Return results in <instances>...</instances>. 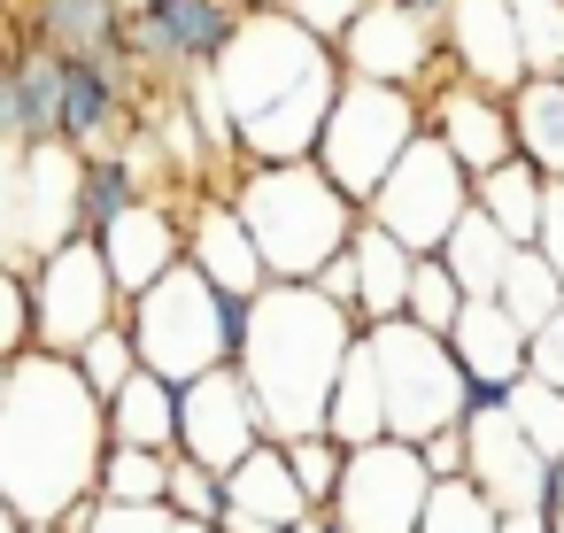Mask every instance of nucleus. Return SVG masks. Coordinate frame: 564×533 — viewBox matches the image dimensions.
Segmentation results:
<instances>
[{"label": "nucleus", "instance_id": "nucleus-1", "mask_svg": "<svg viewBox=\"0 0 564 533\" xmlns=\"http://www.w3.org/2000/svg\"><path fill=\"white\" fill-rule=\"evenodd\" d=\"M209 94L232 132V163H310L325 109L340 94V55L310 40L286 9H248L232 47L209 70Z\"/></svg>", "mask_w": 564, "mask_h": 533}, {"label": "nucleus", "instance_id": "nucleus-2", "mask_svg": "<svg viewBox=\"0 0 564 533\" xmlns=\"http://www.w3.org/2000/svg\"><path fill=\"white\" fill-rule=\"evenodd\" d=\"M109 448V410L78 379L70 356H17L9 402H0V502L24 525H55L70 502L94 494Z\"/></svg>", "mask_w": 564, "mask_h": 533}, {"label": "nucleus", "instance_id": "nucleus-3", "mask_svg": "<svg viewBox=\"0 0 564 533\" xmlns=\"http://www.w3.org/2000/svg\"><path fill=\"white\" fill-rule=\"evenodd\" d=\"M356 333H364V325H356L348 309H333L325 294L286 286V279H271V286L248 302V340H240L232 371L248 379V394H256L271 440L325 433V402H333V379H340Z\"/></svg>", "mask_w": 564, "mask_h": 533}, {"label": "nucleus", "instance_id": "nucleus-4", "mask_svg": "<svg viewBox=\"0 0 564 533\" xmlns=\"http://www.w3.org/2000/svg\"><path fill=\"white\" fill-rule=\"evenodd\" d=\"M225 194H232V209H240L263 271L286 279V286H310V271L325 255H340L348 232H356V217H364L317 163H248V171H232Z\"/></svg>", "mask_w": 564, "mask_h": 533}, {"label": "nucleus", "instance_id": "nucleus-5", "mask_svg": "<svg viewBox=\"0 0 564 533\" xmlns=\"http://www.w3.org/2000/svg\"><path fill=\"white\" fill-rule=\"evenodd\" d=\"M124 333H132V348H140V371L186 387V379L225 371V363L240 356V340H248V302L217 294L194 263H178V271H163L140 302H124Z\"/></svg>", "mask_w": 564, "mask_h": 533}, {"label": "nucleus", "instance_id": "nucleus-6", "mask_svg": "<svg viewBox=\"0 0 564 533\" xmlns=\"http://www.w3.org/2000/svg\"><path fill=\"white\" fill-rule=\"evenodd\" d=\"M417 132H425V94L371 86V78H348V70H340V94H333V109H325V132H317V148H310V163L364 209V202L387 186V171L410 155Z\"/></svg>", "mask_w": 564, "mask_h": 533}, {"label": "nucleus", "instance_id": "nucleus-7", "mask_svg": "<svg viewBox=\"0 0 564 533\" xmlns=\"http://www.w3.org/2000/svg\"><path fill=\"white\" fill-rule=\"evenodd\" d=\"M364 348H371V371H379L387 440H410V448H417V440L464 425L471 379L456 371V356H448L441 333H425V325H410V317H387V325L364 333Z\"/></svg>", "mask_w": 564, "mask_h": 533}, {"label": "nucleus", "instance_id": "nucleus-8", "mask_svg": "<svg viewBox=\"0 0 564 533\" xmlns=\"http://www.w3.org/2000/svg\"><path fill=\"white\" fill-rule=\"evenodd\" d=\"M24 294H32V348H47V356H78L94 333H109L124 317V294H117L94 232H70L63 248L32 255Z\"/></svg>", "mask_w": 564, "mask_h": 533}, {"label": "nucleus", "instance_id": "nucleus-9", "mask_svg": "<svg viewBox=\"0 0 564 533\" xmlns=\"http://www.w3.org/2000/svg\"><path fill=\"white\" fill-rule=\"evenodd\" d=\"M364 217H371L379 232H394L410 255H441L448 232L471 217V171H464L433 132H417L410 155L387 171V186L364 202Z\"/></svg>", "mask_w": 564, "mask_h": 533}, {"label": "nucleus", "instance_id": "nucleus-10", "mask_svg": "<svg viewBox=\"0 0 564 533\" xmlns=\"http://www.w3.org/2000/svg\"><path fill=\"white\" fill-rule=\"evenodd\" d=\"M240 24H248L240 0H140L124 17V63L132 78H155L171 94L186 78H209Z\"/></svg>", "mask_w": 564, "mask_h": 533}, {"label": "nucleus", "instance_id": "nucleus-11", "mask_svg": "<svg viewBox=\"0 0 564 533\" xmlns=\"http://www.w3.org/2000/svg\"><path fill=\"white\" fill-rule=\"evenodd\" d=\"M464 479L495 510H541L556 525V464L533 456V440L518 433L502 394H471V410H464Z\"/></svg>", "mask_w": 564, "mask_h": 533}, {"label": "nucleus", "instance_id": "nucleus-12", "mask_svg": "<svg viewBox=\"0 0 564 533\" xmlns=\"http://www.w3.org/2000/svg\"><path fill=\"white\" fill-rule=\"evenodd\" d=\"M425 494H433L425 456L410 440H371V448H348L325 510L340 518V533H417Z\"/></svg>", "mask_w": 564, "mask_h": 533}, {"label": "nucleus", "instance_id": "nucleus-13", "mask_svg": "<svg viewBox=\"0 0 564 533\" xmlns=\"http://www.w3.org/2000/svg\"><path fill=\"white\" fill-rule=\"evenodd\" d=\"M271 433H263V410H256V394H248V379L225 363V371H202V379H186L178 387V456L186 464H209L217 479L248 456V448H263Z\"/></svg>", "mask_w": 564, "mask_h": 533}, {"label": "nucleus", "instance_id": "nucleus-14", "mask_svg": "<svg viewBox=\"0 0 564 533\" xmlns=\"http://www.w3.org/2000/svg\"><path fill=\"white\" fill-rule=\"evenodd\" d=\"M333 55H340V70H348V78L402 86V94H433L441 78H456V70H448V55H441V40H433L425 24L394 17L387 0H371V9L348 24V40H340Z\"/></svg>", "mask_w": 564, "mask_h": 533}, {"label": "nucleus", "instance_id": "nucleus-15", "mask_svg": "<svg viewBox=\"0 0 564 533\" xmlns=\"http://www.w3.org/2000/svg\"><path fill=\"white\" fill-rule=\"evenodd\" d=\"M232 186V178H225ZM225 186H202V194H186V263L217 286V294H232V302H256L263 286H271V271H263V255H256V240H248V225H240V209H232V194Z\"/></svg>", "mask_w": 564, "mask_h": 533}, {"label": "nucleus", "instance_id": "nucleus-16", "mask_svg": "<svg viewBox=\"0 0 564 533\" xmlns=\"http://www.w3.org/2000/svg\"><path fill=\"white\" fill-rule=\"evenodd\" d=\"M425 132H433L471 178H487V171H502V163L518 155L510 101L487 94V86H471V78H441V86L425 94Z\"/></svg>", "mask_w": 564, "mask_h": 533}, {"label": "nucleus", "instance_id": "nucleus-17", "mask_svg": "<svg viewBox=\"0 0 564 533\" xmlns=\"http://www.w3.org/2000/svg\"><path fill=\"white\" fill-rule=\"evenodd\" d=\"M441 55H448L456 78H471V86H487V94H502V101L525 86V47H518L510 0H448Z\"/></svg>", "mask_w": 564, "mask_h": 533}, {"label": "nucleus", "instance_id": "nucleus-18", "mask_svg": "<svg viewBox=\"0 0 564 533\" xmlns=\"http://www.w3.org/2000/svg\"><path fill=\"white\" fill-rule=\"evenodd\" d=\"M124 124H140V78H132V63L63 55V148L70 155H109V140Z\"/></svg>", "mask_w": 564, "mask_h": 533}, {"label": "nucleus", "instance_id": "nucleus-19", "mask_svg": "<svg viewBox=\"0 0 564 533\" xmlns=\"http://www.w3.org/2000/svg\"><path fill=\"white\" fill-rule=\"evenodd\" d=\"M101 240V263H109V279H117V294L124 302H140L163 271H178L186 263V217H178V202H163V194H148L140 209H124L109 232H94Z\"/></svg>", "mask_w": 564, "mask_h": 533}, {"label": "nucleus", "instance_id": "nucleus-20", "mask_svg": "<svg viewBox=\"0 0 564 533\" xmlns=\"http://www.w3.org/2000/svg\"><path fill=\"white\" fill-rule=\"evenodd\" d=\"M441 340H448L456 371L471 379V394H510V387L525 379V348H533V333H518V317H510L502 302H464L456 325H448Z\"/></svg>", "mask_w": 564, "mask_h": 533}, {"label": "nucleus", "instance_id": "nucleus-21", "mask_svg": "<svg viewBox=\"0 0 564 533\" xmlns=\"http://www.w3.org/2000/svg\"><path fill=\"white\" fill-rule=\"evenodd\" d=\"M348 255H356V325L371 333V325L402 317L417 255H410V248H402L394 232H379L371 217H356V232H348Z\"/></svg>", "mask_w": 564, "mask_h": 533}, {"label": "nucleus", "instance_id": "nucleus-22", "mask_svg": "<svg viewBox=\"0 0 564 533\" xmlns=\"http://www.w3.org/2000/svg\"><path fill=\"white\" fill-rule=\"evenodd\" d=\"M225 510H232V518H256V525H279V533H294V525L310 518V502H302V487H294L279 440L248 448V456L225 471Z\"/></svg>", "mask_w": 564, "mask_h": 533}, {"label": "nucleus", "instance_id": "nucleus-23", "mask_svg": "<svg viewBox=\"0 0 564 533\" xmlns=\"http://www.w3.org/2000/svg\"><path fill=\"white\" fill-rule=\"evenodd\" d=\"M32 40L55 55L124 63V9L117 0H32Z\"/></svg>", "mask_w": 564, "mask_h": 533}, {"label": "nucleus", "instance_id": "nucleus-24", "mask_svg": "<svg viewBox=\"0 0 564 533\" xmlns=\"http://www.w3.org/2000/svg\"><path fill=\"white\" fill-rule=\"evenodd\" d=\"M9 86H17V148H63V55L17 40Z\"/></svg>", "mask_w": 564, "mask_h": 533}, {"label": "nucleus", "instance_id": "nucleus-25", "mask_svg": "<svg viewBox=\"0 0 564 533\" xmlns=\"http://www.w3.org/2000/svg\"><path fill=\"white\" fill-rule=\"evenodd\" d=\"M155 194L148 155L140 148H109V155H78V232H109L124 209H140Z\"/></svg>", "mask_w": 564, "mask_h": 533}, {"label": "nucleus", "instance_id": "nucleus-26", "mask_svg": "<svg viewBox=\"0 0 564 533\" xmlns=\"http://www.w3.org/2000/svg\"><path fill=\"white\" fill-rule=\"evenodd\" d=\"M101 410H109V440H124V448H155V456H178V387H171V379L132 371Z\"/></svg>", "mask_w": 564, "mask_h": 533}, {"label": "nucleus", "instance_id": "nucleus-27", "mask_svg": "<svg viewBox=\"0 0 564 533\" xmlns=\"http://www.w3.org/2000/svg\"><path fill=\"white\" fill-rule=\"evenodd\" d=\"M541 194H549V178H541L525 155H510V163L487 171V178H471V209H479L510 248H533V232H541Z\"/></svg>", "mask_w": 564, "mask_h": 533}, {"label": "nucleus", "instance_id": "nucleus-28", "mask_svg": "<svg viewBox=\"0 0 564 533\" xmlns=\"http://www.w3.org/2000/svg\"><path fill=\"white\" fill-rule=\"evenodd\" d=\"M325 440H340V448H371V440H387L379 371H371L364 333H356V348H348V363H340V379H333V402H325Z\"/></svg>", "mask_w": 564, "mask_h": 533}, {"label": "nucleus", "instance_id": "nucleus-29", "mask_svg": "<svg viewBox=\"0 0 564 533\" xmlns=\"http://www.w3.org/2000/svg\"><path fill=\"white\" fill-rule=\"evenodd\" d=\"M510 132L541 178H564V78H525L510 94Z\"/></svg>", "mask_w": 564, "mask_h": 533}, {"label": "nucleus", "instance_id": "nucleus-30", "mask_svg": "<svg viewBox=\"0 0 564 533\" xmlns=\"http://www.w3.org/2000/svg\"><path fill=\"white\" fill-rule=\"evenodd\" d=\"M510 255H518V248H510V240H502L479 209H471V217L448 232V248H441V263L456 271L464 302H495V294H502V271H510Z\"/></svg>", "mask_w": 564, "mask_h": 533}, {"label": "nucleus", "instance_id": "nucleus-31", "mask_svg": "<svg viewBox=\"0 0 564 533\" xmlns=\"http://www.w3.org/2000/svg\"><path fill=\"white\" fill-rule=\"evenodd\" d=\"M163 487H171V456H155V448H124V440L101 448V479H94L101 502H117V510H155Z\"/></svg>", "mask_w": 564, "mask_h": 533}, {"label": "nucleus", "instance_id": "nucleus-32", "mask_svg": "<svg viewBox=\"0 0 564 533\" xmlns=\"http://www.w3.org/2000/svg\"><path fill=\"white\" fill-rule=\"evenodd\" d=\"M510 317H518V333H541L556 309H564V286H556V271L533 255V248H518L510 255V271H502V294H495Z\"/></svg>", "mask_w": 564, "mask_h": 533}, {"label": "nucleus", "instance_id": "nucleus-33", "mask_svg": "<svg viewBox=\"0 0 564 533\" xmlns=\"http://www.w3.org/2000/svg\"><path fill=\"white\" fill-rule=\"evenodd\" d=\"M502 410L518 417V433L533 440L541 464H564V394H556V387H541V379L525 371V379L502 394Z\"/></svg>", "mask_w": 564, "mask_h": 533}, {"label": "nucleus", "instance_id": "nucleus-34", "mask_svg": "<svg viewBox=\"0 0 564 533\" xmlns=\"http://www.w3.org/2000/svg\"><path fill=\"white\" fill-rule=\"evenodd\" d=\"M525 78H564V0H510Z\"/></svg>", "mask_w": 564, "mask_h": 533}, {"label": "nucleus", "instance_id": "nucleus-35", "mask_svg": "<svg viewBox=\"0 0 564 533\" xmlns=\"http://www.w3.org/2000/svg\"><path fill=\"white\" fill-rule=\"evenodd\" d=\"M456 309H464V286H456V271H448L441 255H417L402 317H410V325H425V333H448V325H456Z\"/></svg>", "mask_w": 564, "mask_h": 533}, {"label": "nucleus", "instance_id": "nucleus-36", "mask_svg": "<svg viewBox=\"0 0 564 533\" xmlns=\"http://www.w3.org/2000/svg\"><path fill=\"white\" fill-rule=\"evenodd\" d=\"M279 448H286V471H294L302 502H310V510H325V502H333V487H340L348 448H340V440H325V433H302V440H279Z\"/></svg>", "mask_w": 564, "mask_h": 533}, {"label": "nucleus", "instance_id": "nucleus-37", "mask_svg": "<svg viewBox=\"0 0 564 533\" xmlns=\"http://www.w3.org/2000/svg\"><path fill=\"white\" fill-rule=\"evenodd\" d=\"M163 510H171V518H186V525H209V533H217V518H225V479H217L209 464H186V456H171Z\"/></svg>", "mask_w": 564, "mask_h": 533}, {"label": "nucleus", "instance_id": "nucleus-38", "mask_svg": "<svg viewBox=\"0 0 564 533\" xmlns=\"http://www.w3.org/2000/svg\"><path fill=\"white\" fill-rule=\"evenodd\" d=\"M495 502L471 487V479H448V487H433L425 494V518H417V533H495Z\"/></svg>", "mask_w": 564, "mask_h": 533}, {"label": "nucleus", "instance_id": "nucleus-39", "mask_svg": "<svg viewBox=\"0 0 564 533\" xmlns=\"http://www.w3.org/2000/svg\"><path fill=\"white\" fill-rule=\"evenodd\" d=\"M70 363H78V379H86V387L109 402V394H117V387L140 371V348H132V333H124V317H117V325H109V333H94V340H86Z\"/></svg>", "mask_w": 564, "mask_h": 533}, {"label": "nucleus", "instance_id": "nucleus-40", "mask_svg": "<svg viewBox=\"0 0 564 533\" xmlns=\"http://www.w3.org/2000/svg\"><path fill=\"white\" fill-rule=\"evenodd\" d=\"M32 356V294H24V263H0V363Z\"/></svg>", "mask_w": 564, "mask_h": 533}, {"label": "nucleus", "instance_id": "nucleus-41", "mask_svg": "<svg viewBox=\"0 0 564 533\" xmlns=\"http://www.w3.org/2000/svg\"><path fill=\"white\" fill-rule=\"evenodd\" d=\"M364 9H371V0H286V17H294L310 40H325V47H340Z\"/></svg>", "mask_w": 564, "mask_h": 533}, {"label": "nucleus", "instance_id": "nucleus-42", "mask_svg": "<svg viewBox=\"0 0 564 533\" xmlns=\"http://www.w3.org/2000/svg\"><path fill=\"white\" fill-rule=\"evenodd\" d=\"M533 255L556 271V286H564V178H549V194H541V232H533Z\"/></svg>", "mask_w": 564, "mask_h": 533}, {"label": "nucleus", "instance_id": "nucleus-43", "mask_svg": "<svg viewBox=\"0 0 564 533\" xmlns=\"http://www.w3.org/2000/svg\"><path fill=\"white\" fill-rule=\"evenodd\" d=\"M525 371H533L541 387H556V394H564V309H556V317L533 333V348H525Z\"/></svg>", "mask_w": 564, "mask_h": 533}, {"label": "nucleus", "instance_id": "nucleus-44", "mask_svg": "<svg viewBox=\"0 0 564 533\" xmlns=\"http://www.w3.org/2000/svg\"><path fill=\"white\" fill-rule=\"evenodd\" d=\"M310 294H325L333 309H348V317H356V255H348V248H340V255H325V263L310 271Z\"/></svg>", "mask_w": 564, "mask_h": 533}, {"label": "nucleus", "instance_id": "nucleus-45", "mask_svg": "<svg viewBox=\"0 0 564 533\" xmlns=\"http://www.w3.org/2000/svg\"><path fill=\"white\" fill-rule=\"evenodd\" d=\"M86 533H178V518H171L163 502H155V510H117V502H101Z\"/></svg>", "mask_w": 564, "mask_h": 533}, {"label": "nucleus", "instance_id": "nucleus-46", "mask_svg": "<svg viewBox=\"0 0 564 533\" xmlns=\"http://www.w3.org/2000/svg\"><path fill=\"white\" fill-rule=\"evenodd\" d=\"M417 456H425V471H433V487H448V479H464V425H448V433H433V440H417Z\"/></svg>", "mask_w": 564, "mask_h": 533}, {"label": "nucleus", "instance_id": "nucleus-47", "mask_svg": "<svg viewBox=\"0 0 564 533\" xmlns=\"http://www.w3.org/2000/svg\"><path fill=\"white\" fill-rule=\"evenodd\" d=\"M394 17H410V24H425L433 40H441V24H448V0H387Z\"/></svg>", "mask_w": 564, "mask_h": 533}, {"label": "nucleus", "instance_id": "nucleus-48", "mask_svg": "<svg viewBox=\"0 0 564 533\" xmlns=\"http://www.w3.org/2000/svg\"><path fill=\"white\" fill-rule=\"evenodd\" d=\"M495 533H556V525H549L541 510H502V518H495Z\"/></svg>", "mask_w": 564, "mask_h": 533}, {"label": "nucleus", "instance_id": "nucleus-49", "mask_svg": "<svg viewBox=\"0 0 564 533\" xmlns=\"http://www.w3.org/2000/svg\"><path fill=\"white\" fill-rule=\"evenodd\" d=\"M0 148H17V86H9V70H0Z\"/></svg>", "mask_w": 564, "mask_h": 533}, {"label": "nucleus", "instance_id": "nucleus-50", "mask_svg": "<svg viewBox=\"0 0 564 533\" xmlns=\"http://www.w3.org/2000/svg\"><path fill=\"white\" fill-rule=\"evenodd\" d=\"M217 533H279V525H256V518H232V510H225V518H217Z\"/></svg>", "mask_w": 564, "mask_h": 533}, {"label": "nucleus", "instance_id": "nucleus-51", "mask_svg": "<svg viewBox=\"0 0 564 533\" xmlns=\"http://www.w3.org/2000/svg\"><path fill=\"white\" fill-rule=\"evenodd\" d=\"M294 533H340V518H333V510H310V518H302Z\"/></svg>", "mask_w": 564, "mask_h": 533}, {"label": "nucleus", "instance_id": "nucleus-52", "mask_svg": "<svg viewBox=\"0 0 564 533\" xmlns=\"http://www.w3.org/2000/svg\"><path fill=\"white\" fill-rule=\"evenodd\" d=\"M0 533H24V518H17L9 502H0Z\"/></svg>", "mask_w": 564, "mask_h": 533}, {"label": "nucleus", "instance_id": "nucleus-53", "mask_svg": "<svg viewBox=\"0 0 564 533\" xmlns=\"http://www.w3.org/2000/svg\"><path fill=\"white\" fill-rule=\"evenodd\" d=\"M556 533H564V464H556Z\"/></svg>", "mask_w": 564, "mask_h": 533}, {"label": "nucleus", "instance_id": "nucleus-54", "mask_svg": "<svg viewBox=\"0 0 564 533\" xmlns=\"http://www.w3.org/2000/svg\"><path fill=\"white\" fill-rule=\"evenodd\" d=\"M9 55H17V40H9V24H0V70H9Z\"/></svg>", "mask_w": 564, "mask_h": 533}, {"label": "nucleus", "instance_id": "nucleus-55", "mask_svg": "<svg viewBox=\"0 0 564 533\" xmlns=\"http://www.w3.org/2000/svg\"><path fill=\"white\" fill-rule=\"evenodd\" d=\"M240 9H286V0H240Z\"/></svg>", "mask_w": 564, "mask_h": 533}, {"label": "nucleus", "instance_id": "nucleus-56", "mask_svg": "<svg viewBox=\"0 0 564 533\" xmlns=\"http://www.w3.org/2000/svg\"><path fill=\"white\" fill-rule=\"evenodd\" d=\"M9 371H17V363H0V402H9Z\"/></svg>", "mask_w": 564, "mask_h": 533}, {"label": "nucleus", "instance_id": "nucleus-57", "mask_svg": "<svg viewBox=\"0 0 564 533\" xmlns=\"http://www.w3.org/2000/svg\"><path fill=\"white\" fill-rule=\"evenodd\" d=\"M117 9H124V17H132V9H140V0H117Z\"/></svg>", "mask_w": 564, "mask_h": 533}, {"label": "nucleus", "instance_id": "nucleus-58", "mask_svg": "<svg viewBox=\"0 0 564 533\" xmlns=\"http://www.w3.org/2000/svg\"><path fill=\"white\" fill-rule=\"evenodd\" d=\"M24 533H55V525H24Z\"/></svg>", "mask_w": 564, "mask_h": 533}]
</instances>
